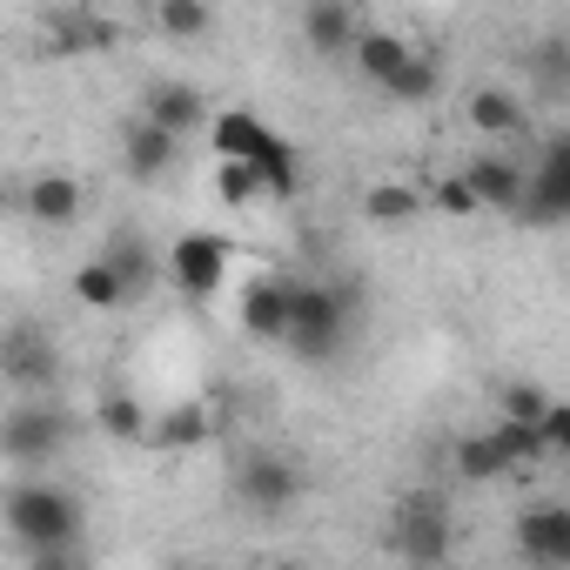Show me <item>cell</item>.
Wrapping results in <instances>:
<instances>
[{
	"mask_svg": "<svg viewBox=\"0 0 570 570\" xmlns=\"http://www.w3.org/2000/svg\"><path fill=\"white\" fill-rule=\"evenodd\" d=\"M0 517H8V537L21 550H41V543H75L81 537V497L61 490L55 476H35L21 470L8 483V497H0Z\"/></svg>",
	"mask_w": 570,
	"mask_h": 570,
	"instance_id": "6da1fadb",
	"label": "cell"
},
{
	"mask_svg": "<svg viewBox=\"0 0 570 570\" xmlns=\"http://www.w3.org/2000/svg\"><path fill=\"white\" fill-rule=\"evenodd\" d=\"M356 316V289H336V282H296V323H289V350L303 363H330L350 336Z\"/></svg>",
	"mask_w": 570,
	"mask_h": 570,
	"instance_id": "7a4b0ae2",
	"label": "cell"
},
{
	"mask_svg": "<svg viewBox=\"0 0 570 570\" xmlns=\"http://www.w3.org/2000/svg\"><path fill=\"white\" fill-rule=\"evenodd\" d=\"M61 443H68L61 403H48V396H14L8 423H0V456H8L14 470H41V463L61 456Z\"/></svg>",
	"mask_w": 570,
	"mask_h": 570,
	"instance_id": "3957f363",
	"label": "cell"
},
{
	"mask_svg": "<svg viewBox=\"0 0 570 570\" xmlns=\"http://www.w3.org/2000/svg\"><path fill=\"white\" fill-rule=\"evenodd\" d=\"M450 537H456V517H450V497L443 490H410L396 503V517H390V543L410 563H443L450 557Z\"/></svg>",
	"mask_w": 570,
	"mask_h": 570,
	"instance_id": "277c9868",
	"label": "cell"
},
{
	"mask_svg": "<svg viewBox=\"0 0 570 570\" xmlns=\"http://www.w3.org/2000/svg\"><path fill=\"white\" fill-rule=\"evenodd\" d=\"M303 490H309V476H303V463L296 456H248L242 470H235V497L255 510V517H289L296 503H303Z\"/></svg>",
	"mask_w": 570,
	"mask_h": 570,
	"instance_id": "5b68a950",
	"label": "cell"
},
{
	"mask_svg": "<svg viewBox=\"0 0 570 570\" xmlns=\"http://www.w3.org/2000/svg\"><path fill=\"white\" fill-rule=\"evenodd\" d=\"M0 376H8L14 396H48L55 376H61V356H55V336L41 323H14L0 336Z\"/></svg>",
	"mask_w": 570,
	"mask_h": 570,
	"instance_id": "8992f818",
	"label": "cell"
},
{
	"mask_svg": "<svg viewBox=\"0 0 570 570\" xmlns=\"http://www.w3.org/2000/svg\"><path fill=\"white\" fill-rule=\"evenodd\" d=\"M517 222H530V228H557V222H570V128L543 141V155H537V168H530V188H523Z\"/></svg>",
	"mask_w": 570,
	"mask_h": 570,
	"instance_id": "52a82bcc",
	"label": "cell"
},
{
	"mask_svg": "<svg viewBox=\"0 0 570 570\" xmlns=\"http://www.w3.org/2000/svg\"><path fill=\"white\" fill-rule=\"evenodd\" d=\"M168 282H175L181 296H195V303L222 296V282H228V242L208 235V228L175 235V242H168Z\"/></svg>",
	"mask_w": 570,
	"mask_h": 570,
	"instance_id": "ba28073f",
	"label": "cell"
},
{
	"mask_svg": "<svg viewBox=\"0 0 570 570\" xmlns=\"http://www.w3.org/2000/svg\"><path fill=\"white\" fill-rule=\"evenodd\" d=\"M510 543H517L523 563H570V503H557V497L523 503Z\"/></svg>",
	"mask_w": 570,
	"mask_h": 570,
	"instance_id": "9c48e42d",
	"label": "cell"
},
{
	"mask_svg": "<svg viewBox=\"0 0 570 570\" xmlns=\"http://www.w3.org/2000/svg\"><path fill=\"white\" fill-rule=\"evenodd\" d=\"M289 323H296V282L255 275L248 289H242V330L255 343H289Z\"/></svg>",
	"mask_w": 570,
	"mask_h": 570,
	"instance_id": "30bf717a",
	"label": "cell"
},
{
	"mask_svg": "<svg viewBox=\"0 0 570 570\" xmlns=\"http://www.w3.org/2000/svg\"><path fill=\"white\" fill-rule=\"evenodd\" d=\"M356 41H363V21L350 0H303V48L309 55L343 61V55H356Z\"/></svg>",
	"mask_w": 570,
	"mask_h": 570,
	"instance_id": "8fae6325",
	"label": "cell"
},
{
	"mask_svg": "<svg viewBox=\"0 0 570 570\" xmlns=\"http://www.w3.org/2000/svg\"><path fill=\"white\" fill-rule=\"evenodd\" d=\"M141 115H148V121H161V128H168V135H181V141H188V135H208V121H215L195 81H155V88L141 95Z\"/></svg>",
	"mask_w": 570,
	"mask_h": 570,
	"instance_id": "7c38bea8",
	"label": "cell"
},
{
	"mask_svg": "<svg viewBox=\"0 0 570 570\" xmlns=\"http://www.w3.org/2000/svg\"><path fill=\"white\" fill-rule=\"evenodd\" d=\"M175 155H181V135H168V128L148 121V115H135V121L121 128V168H128L135 181H161V175L175 168Z\"/></svg>",
	"mask_w": 570,
	"mask_h": 570,
	"instance_id": "4fadbf2b",
	"label": "cell"
},
{
	"mask_svg": "<svg viewBox=\"0 0 570 570\" xmlns=\"http://www.w3.org/2000/svg\"><path fill=\"white\" fill-rule=\"evenodd\" d=\"M463 175H470V188L483 195V208H497V215H517V208H523V188H530V168H523V161L483 148Z\"/></svg>",
	"mask_w": 570,
	"mask_h": 570,
	"instance_id": "5bb4252c",
	"label": "cell"
},
{
	"mask_svg": "<svg viewBox=\"0 0 570 570\" xmlns=\"http://www.w3.org/2000/svg\"><path fill=\"white\" fill-rule=\"evenodd\" d=\"M81 202H88V195H81V181H75V175H61V168L35 175V181L21 188V208H28L41 228H68V222L81 215Z\"/></svg>",
	"mask_w": 570,
	"mask_h": 570,
	"instance_id": "9a60e30c",
	"label": "cell"
},
{
	"mask_svg": "<svg viewBox=\"0 0 570 570\" xmlns=\"http://www.w3.org/2000/svg\"><path fill=\"white\" fill-rule=\"evenodd\" d=\"M215 436V416L202 410V403H168L161 416H155V430H148V450H161V456H188V450H202Z\"/></svg>",
	"mask_w": 570,
	"mask_h": 570,
	"instance_id": "2e32d148",
	"label": "cell"
},
{
	"mask_svg": "<svg viewBox=\"0 0 570 570\" xmlns=\"http://www.w3.org/2000/svg\"><path fill=\"white\" fill-rule=\"evenodd\" d=\"M350 61H356V75H363L370 88H390V81L416 61V48H410L403 35H390V28H363V41H356Z\"/></svg>",
	"mask_w": 570,
	"mask_h": 570,
	"instance_id": "e0dca14e",
	"label": "cell"
},
{
	"mask_svg": "<svg viewBox=\"0 0 570 570\" xmlns=\"http://www.w3.org/2000/svg\"><path fill=\"white\" fill-rule=\"evenodd\" d=\"M463 115H470V128L483 135V141H503V135H523V121H530V108L510 95V88H470V101H463Z\"/></svg>",
	"mask_w": 570,
	"mask_h": 570,
	"instance_id": "ac0fdd59",
	"label": "cell"
},
{
	"mask_svg": "<svg viewBox=\"0 0 570 570\" xmlns=\"http://www.w3.org/2000/svg\"><path fill=\"white\" fill-rule=\"evenodd\" d=\"M268 135H275V128H268L262 115H248V108H222V115L208 121V148L228 155V161H255Z\"/></svg>",
	"mask_w": 570,
	"mask_h": 570,
	"instance_id": "d6986e66",
	"label": "cell"
},
{
	"mask_svg": "<svg viewBox=\"0 0 570 570\" xmlns=\"http://www.w3.org/2000/svg\"><path fill=\"white\" fill-rule=\"evenodd\" d=\"M450 463H456V476H463V483H497V476H510V470H517L497 430H470V436H456Z\"/></svg>",
	"mask_w": 570,
	"mask_h": 570,
	"instance_id": "ffe728a7",
	"label": "cell"
},
{
	"mask_svg": "<svg viewBox=\"0 0 570 570\" xmlns=\"http://www.w3.org/2000/svg\"><path fill=\"white\" fill-rule=\"evenodd\" d=\"M101 255L128 275V289H135V303L155 289V282H161V255L148 248V235H135V228H115L108 242H101Z\"/></svg>",
	"mask_w": 570,
	"mask_h": 570,
	"instance_id": "44dd1931",
	"label": "cell"
},
{
	"mask_svg": "<svg viewBox=\"0 0 570 570\" xmlns=\"http://www.w3.org/2000/svg\"><path fill=\"white\" fill-rule=\"evenodd\" d=\"M75 303H81V309H108V316H115V309H128V303H135V289H128V275H121L108 255H95V262H81V268H75Z\"/></svg>",
	"mask_w": 570,
	"mask_h": 570,
	"instance_id": "7402d4cb",
	"label": "cell"
},
{
	"mask_svg": "<svg viewBox=\"0 0 570 570\" xmlns=\"http://www.w3.org/2000/svg\"><path fill=\"white\" fill-rule=\"evenodd\" d=\"M530 81H537L543 101H570V28L537 35V48H530Z\"/></svg>",
	"mask_w": 570,
	"mask_h": 570,
	"instance_id": "603a6c76",
	"label": "cell"
},
{
	"mask_svg": "<svg viewBox=\"0 0 570 570\" xmlns=\"http://www.w3.org/2000/svg\"><path fill=\"white\" fill-rule=\"evenodd\" d=\"M155 28L175 48H195V41L215 35V8H208V0H155Z\"/></svg>",
	"mask_w": 570,
	"mask_h": 570,
	"instance_id": "cb8c5ba5",
	"label": "cell"
},
{
	"mask_svg": "<svg viewBox=\"0 0 570 570\" xmlns=\"http://www.w3.org/2000/svg\"><path fill=\"white\" fill-rule=\"evenodd\" d=\"M208 188H215V202H222V208H255V202L268 195L262 168H255V161H228V155H215V168H208Z\"/></svg>",
	"mask_w": 570,
	"mask_h": 570,
	"instance_id": "d4e9b609",
	"label": "cell"
},
{
	"mask_svg": "<svg viewBox=\"0 0 570 570\" xmlns=\"http://www.w3.org/2000/svg\"><path fill=\"white\" fill-rule=\"evenodd\" d=\"M95 423H101L115 443H148V430H155V416L141 410V396H135V390H108V396H101V410H95Z\"/></svg>",
	"mask_w": 570,
	"mask_h": 570,
	"instance_id": "484cf974",
	"label": "cell"
},
{
	"mask_svg": "<svg viewBox=\"0 0 570 570\" xmlns=\"http://www.w3.org/2000/svg\"><path fill=\"white\" fill-rule=\"evenodd\" d=\"M423 208H430V195L410 188V181H376V188L363 195V215H370V222H416Z\"/></svg>",
	"mask_w": 570,
	"mask_h": 570,
	"instance_id": "4316f807",
	"label": "cell"
},
{
	"mask_svg": "<svg viewBox=\"0 0 570 570\" xmlns=\"http://www.w3.org/2000/svg\"><path fill=\"white\" fill-rule=\"evenodd\" d=\"M255 168H262V181H268V202H289V195H296V148L282 141V135H268V141H262Z\"/></svg>",
	"mask_w": 570,
	"mask_h": 570,
	"instance_id": "83f0119b",
	"label": "cell"
},
{
	"mask_svg": "<svg viewBox=\"0 0 570 570\" xmlns=\"http://www.w3.org/2000/svg\"><path fill=\"white\" fill-rule=\"evenodd\" d=\"M55 48H61V55H75V48H115V21L61 14V21H55Z\"/></svg>",
	"mask_w": 570,
	"mask_h": 570,
	"instance_id": "f1b7e54d",
	"label": "cell"
},
{
	"mask_svg": "<svg viewBox=\"0 0 570 570\" xmlns=\"http://www.w3.org/2000/svg\"><path fill=\"white\" fill-rule=\"evenodd\" d=\"M436 81H443V75H436V61H430V55H416V61H410L383 95H390V101H403V108H423V101H436Z\"/></svg>",
	"mask_w": 570,
	"mask_h": 570,
	"instance_id": "f546056e",
	"label": "cell"
},
{
	"mask_svg": "<svg viewBox=\"0 0 570 570\" xmlns=\"http://www.w3.org/2000/svg\"><path fill=\"white\" fill-rule=\"evenodd\" d=\"M550 403H557V396H550L543 383H503V390H497V416H517V423H543Z\"/></svg>",
	"mask_w": 570,
	"mask_h": 570,
	"instance_id": "4dcf8cb0",
	"label": "cell"
},
{
	"mask_svg": "<svg viewBox=\"0 0 570 570\" xmlns=\"http://www.w3.org/2000/svg\"><path fill=\"white\" fill-rule=\"evenodd\" d=\"M430 208H436V215H483V195L470 188V175H443V181L430 188Z\"/></svg>",
	"mask_w": 570,
	"mask_h": 570,
	"instance_id": "1f68e13d",
	"label": "cell"
},
{
	"mask_svg": "<svg viewBox=\"0 0 570 570\" xmlns=\"http://www.w3.org/2000/svg\"><path fill=\"white\" fill-rule=\"evenodd\" d=\"M543 450L550 456H570V403H550L543 410Z\"/></svg>",
	"mask_w": 570,
	"mask_h": 570,
	"instance_id": "d6a6232c",
	"label": "cell"
}]
</instances>
